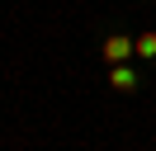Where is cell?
Listing matches in <instances>:
<instances>
[{
    "mask_svg": "<svg viewBox=\"0 0 156 151\" xmlns=\"http://www.w3.org/2000/svg\"><path fill=\"white\" fill-rule=\"evenodd\" d=\"M133 52L142 57V61H151V57H156V33H142V38H133Z\"/></svg>",
    "mask_w": 156,
    "mask_h": 151,
    "instance_id": "3957f363",
    "label": "cell"
},
{
    "mask_svg": "<svg viewBox=\"0 0 156 151\" xmlns=\"http://www.w3.org/2000/svg\"><path fill=\"white\" fill-rule=\"evenodd\" d=\"M128 52H133V38H123V33H109L104 38V61H123Z\"/></svg>",
    "mask_w": 156,
    "mask_h": 151,
    "instance_id": "6da1fadb",
    "label": "cell"
},
{
    "mask_svg": "<svg viewBox=\"0 0 156 151\" xmlns=\"http://www.w3.org/2000/svg\"><path fill=\"white\" fill-rule=\"evenodd\" d=\"M109 85H114V90H137V71L133 66H123V61H114V71H109Z\"/></svg>",
    "mask_w": 156,
    "mask_h": 151,
    "instance_id": "7a4b0ae2",
    "label": "cell"
}]
</instances>
